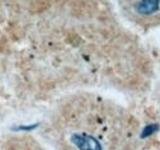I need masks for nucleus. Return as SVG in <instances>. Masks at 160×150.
<instances>
[{
	"label": "nucleus",
	"instance_id": "1",
	"mask_svg": "<svg viewBox=\"0 0 160 150\" xmlns=\"http://www.w3.org/2000/svg\"><path fill=\"white\" fill-rule=\"evenodd\" d=\"M71 141L75 146L79 148V150H102L100 142L90 135L73 134Z\"/></svg>",
	"mask_w": 160,
	"mask_h": 150
},
{
	"label": "nucleus",
	"instance_id": "2",
	"mask_svg": "<svg viewBox=\"0 0 160 150\" xmlns=\"http://www.w3.org/2000/svg\"><path fill=\"white\" fill-rule=\"evenodd\" d=\"M159 4L160 1L158 0H144L137 4L136 10L140 14H152L159 10Z\"/></svg>",
	"mask_w": 160,
	"mask_h": 150
},
{
	"label": "nucleus",
	"instance_id": "3",
	"mask_svg": "<svg viewBox=\"0 0 160 150\" xmlns=\"http://www.w3.org/2000/svg\"><path fill=\"white\" fill-rule=\"evenodd\" d=\"M160 126L158 123H152V124H148L146 125L143 129H142V132L140 134V137L141 138H146L149 137L150 135H152L153 133L157 132L159 130Z\"/></svg>",
	"mask_w": 160,
	"mask_h": 150
}]
</instances>
